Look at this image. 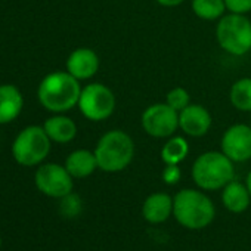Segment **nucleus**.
Listing matches in <instances>:
<instances>
[{"label":"nucleus","mask_w":251,"mask_h":251,"mask_svg":"<svg viewBox=\"0 0 251 251\" xmlns=\"http://www.w3.org/2000/svg\"><path fill=\"white\" fill-rule=\"evenodd\" d=\"M81 93L80 83L68 71L48 74L37 90L40 103L52 112H65L78 103Z\"/></svg>","instance_id":"1"},{"label":"nucleus","mask_w":251,"mask_h":251,"mask_svg":"<svg viewBox=\"0 0 251 251\" xmlns=\"http://www.w3.org/2000/svg\"><path fill=\"white\" fill-rule=\"evenodd\" d=\"M225 5L230 14L245 15L251 12V0H225Z\"/></svg>","instance_id":"23"},{"label":"nucleus","mask_w":251,"mask_h":251,"mask_svg":"<svg viewBox=\"0 0 251 251\" xmlns=\"http://www.w3.org/2000/svg\"><path fill=\"white\" fill-rule=\"evenodd\" d=\"M220 148L222 152L233 163H244L251 160V126H230L222 136Z\"/></svg>","instance_id":"10"},{"label":"nucleus","mask_w":251,"mask_h":251,"mask_svg":"<svg viewBox=\"0 0 251 251\" xmlns=\"http://www.w3.org/2000/svg\"><path fill=\"white\" fill-rule=\"evenodd\" d=\"M211 114L198 103H189L179 112V129L191 138L205 136L211 127Z\"/></svg>","instance_id":"11"},{"label":"nucleus","mask_w":251,"mask_h":251,"mask_svg":"<svg viewBox=\"0 0 251 251\" xmlns=\"http://www.w3.org/2000/svg\"><path fill=\"white\" fill-rule=\"evenodd\" d=\"M43 129L50 141L56 144H68L77 135L75 123L65 115H53L43 124Z\"/></svg>","instance_id":"14"},{"label":"nucleus","mask_w":251,"mask_h":251,"mask_svg":"<svg viewBox=\"0 0 251 251\" xmlns=\"http://www.w3.org/2000/svg\"><path fill=\"white\" fill-rule=\"evenodd\" d=\"M50 151V139L43 127L30 126L25 127L14 141L12 155L17 163L25 167L40 164Z\"/></svg>","instance_id":"6"},{"label":"nucleus","mask_w":251,"mask_h":251,"mask_svg":"<svg viewBox=\"0 0 251 251\" xmlns=\"http://www.w3.org/2000/svg\"><path fill=\"white\" fill-rule=\"evenodd\" d=\"M173 213V200L164 192L150 195L142 207V214L150 223H163Z\"/></svg>","instance_id":"13"},{"label":"nucleus","mask_w":251,"mask_h":251,"mask_svg":"<svg viewBox=\"0 0 251 251\" xmlns=\"http://www.w3.org/2000/svg\"><path fill=\"white\" fill-rule=\"evenodd\" d=\"M192 11L200 20L214 21L220 20L227 9L225 0H192Z\"/></svg>","instance_id":"20"},{"label":"nucleus","mask_w":251,"mask_h":251,"mask_svg":"<svg viewBox=\"0 0 251 251\" xmlns=\"http://www.w3.org/2000/svg\"><path fill=\"white\" fill-rule=\"evenodd\" d=\"M251 195L247 189V185H242L241 182L232 180L223 188L222 201L225 207L232 213H242L250 205Z\"/></svg>","instance_id":"17"},{"label":"nucleus","mask_w":251,"mask_h":251,"mask_svg":"<svg viewBox=\"0 0 251 251\" xmlns=\"http://www.w3.org/2000/svg\"><path fill=\"white\" fill-rule=\"evenodd\" d=\"M65 169L75 179L87 177L98 169L96 155L87 150H77L67 157Z\"/></svg>","instance_id":"16"},{"label":"nucleus","mask_w":251,"mask_h":251,"mask_svg":"<svg viewBox=\"0 0 251 251\" xmlns=\"http://www.w3.org/2000/svg\"><path fill=\"white\" fill-rule=\"evenodd\" d=\"M141 124L144 132L152 138H172L179 129V112L169 103L158 102L142 112Z\"/></svg>","instance_id":"8"},{"label":"nucleus","mask_w":251,"mask_h":251,"mask_svg":"<svg viewBox=\"0 0 251 251\" xmlns=\"http://www.w3.org/2000/svg\"><path fill=\"white\" fill-rule=\"evenodd\" d=\"M229 99L238 111L251 112V77L236 80L230 87Z\"/></svg>","instance_id":"19"},{"label":"nucleus","mask_w":251,"mask_h":251,"mask_svg":"<svg viewBox=\"0 0 251 251\" xmlns=\"http://www.w3.org/2000/svg\"><path fill=\"white\" fill-rule=\"evenodd\" d=\"M219 46L229 55L242 56L251 50V21L241 14H227L216 27Z\"/></svg>","instance_id":"5"},{"label":"nucleus","mask_w":251,"mask_h":251,"mask_svg":"<svg viewBox=\"0 0 251 251\" xmlns=\"http://www.w3.org/2000/svg\"><path fill=\"white\" fill-rule=\"evenodd\" d=\"M180 169L179 164H166L164 170H163V180L167 185H175L180 180Z\"/></svg>","instance_id":"24"},{"label":"nucleus","mask_w":251,"mask_h":251,"mask_svg":"<svg viewBox=\"0 0 251 251\" xmlns=\"http://www.w3.org/2000/svg\"><path fill=\"white\" fill-rule=\"evenodd\" d=\"M189 154V144L182 136H172L161 148V160L164 164H180Z\"/></svg>","instance_id":"18"},{"label":"nucleus","mask_w":251,"mask_h":251,"mask_svg":"<svg viewBox=\"0 0 251 251\" xmlns=\"http://www.w3.org/2000/svg\"><path fill=\"white\" fill-rule=\"evenodd\" d=\"M245 185H247V189H248V192H250V195H251V170H250V173L247 175Z\"/></svg>","instance_id":"26"},{"label":"nucleus","mask_w":251,"mask_h":251,"mask_svg":"<svg viewBox=\"0 0 251 251\" xmlns=\"http://www.w3.org/2000/svg\"><path fill=\"white\" fill-rule=\"evenodd\" d=\"M34 180L37 189L52 198H64L73 192V176L65 166L55 163L43 164L36 172Z\"/></svg>","instance_id":"9"},{"label":"nucleus","mask_w":251,"mask_h":251,"mask_svg":"<svg viewBox=\"0 0 251 251\" xmlns=\"http://www.w3.org/2000/svg\"><path fill=\"white\" fill-rule=\"evenodd\" d=\"M166 103H169L175 111L180 112L191 103V95L183 87H173L166 95Z\"/></svg>","instance_id":"21"},{"label":"nucleus","mask_w":251,"mask_h":251,"mask_svg":"<svg viewBox=\"0 0 251 251\" xmlns=\"http://www.w3.org/2000/svg\"><path fill=\"white\" fill-rule=\"evenodd\" d=\"M99 70V56L89 48H80L71 52L67 59V71L80 80L92 78Z\"/></svg>","instance_id":"12"},{"label":"nucleus","mask_w":251,"mask_h":251,"mask_svg":"<svg viewBox=\"0 0 251 251\" xmlns=\"http://www.w3.org/2000/svg\"><path fill=\"white\" fill-rule=\"evenodd\" d=\"M80 208H81V201L78 198V195L75 194H68L62 198V202H61V211L68 216V217H73L75 214L80 213Z\"/></svg>","instance_id":"22"},{"label":"nucleus","mask_w":251,"mask_h":251,"mask_svg":"<svg viewBox=\"0 0 251 251\" xmlns=\"http://www.w3.org/2000/svg\"><path fill=\"white\" fill-rule=\"evenodd\" d=\"M23 95L12 84L0 86V124L15 120L23 109Z\"/></svg>","instance_id":"15"},{"label":"nucleus","mask_w":251,"mask_h":251,"mask_svg":"<svg viewBox=\"0 0 251 251\" xmlns=\"http://www.w3.org/2000/svg\"><path fill=\"white\" fill-rule=\"evenodd\" d=\"M233 161L222 151H208L201 154L192 166V179L204 191L225 188L233 180Z\"/></svg>","instance_id":"4"},{"label":"nucleus","mask_w":251,"mask_h":251,"mask_svg":"<svg viewBox=\"0 0 251 251\" xmlns=\"http://www.w3.org/2000/svg\"><path fill=\"white\" fill-rule=\"evenodd\" d=\"M173 214L176 220L188 229H202L208 226L216 214L211 200L197 189H182L173 200Z\"/></svg>","instance_id":"3"},{"label":"nucleus","mask_w":251,"mask_h":251,"mask_svg":"<svg viewBox=\"0 0 251 251\" xmlns=\"http://www.w3.org/2000/svg\"><path fill=\"white\" fill-rule=\"evenodd\" d=\"M155 2L164 8H175V6H179L182 5L185 0H155Z\"/></svg>","instance_id":"25"},{"label":"nucleus","mask_w":251,"mask_h":251,"mask_svg":"<svg viewBox=\"0 0 251 251\" xmlns=\"http://www.w3.org/2000/svg\"><path fill=\"white\" fill-rule=\"evenodd\" d=\"M250 126H251V120H250Z\"/></svg>","instance_id":"28"},{"label":"nucleus","mask_w":251,"mask_h":251,"mask_svg":"<svg viewBox=\"0 0 251 251\" xmlns=\"http://www.w3.org/2000/svg\"><path fill=\"white\" fill-rule=\"evenodd\" d=\"M93 152L98 169L115 173L129 167L135 157V144L132 136L124 130H109L100 136Z\"/></svg>","instance_id":"2"},{"label":"nucleus","mask_w":251,"mask_h":251,"mask_svg":"<svg viewBox=\"0 0 251 251\" xmlns=\"http://www.w3.org/2000/svg\"><path fill=\"white\" fill-rule=\"evenodd\" d=\"M0 245H2V239H0Z\"/></svg>","instance_id":"27"},{"label":"nucleus","mask_w":251,"mask_h":251,"mask_svg":"<svg viewBox=\"0 0 251 251\" xmlns=\"http://www.w3.org/2000/svg\"><path fill=\"white\" fill-rule=\"evenodd\" d=\"M77 105L87 120L103 121L109 118L115 109V96L105 84L90 83L81 89Z\"/></svg>","instance_id":"7"}]
</instances>
